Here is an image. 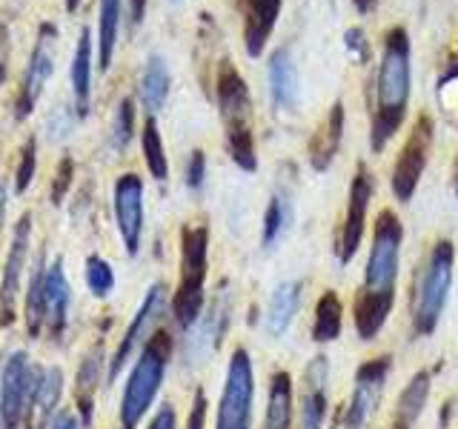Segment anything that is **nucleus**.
Segmentation results:
<instances>
[{
    "instance_id": "5",
    "label": "nucleus",
    "mask_w": 458,
    "mask_h": 429,
    "mask_svg": "<svg viewBox=\"0 0 458 429\" xmlns=\"http://www.w3.org/2000/svg\"><path fill=\"white\" fill-rule=\"evenodd\" d=\"M209 266V229L183 226L181 232V281L172 300V312L181 329H192L204 309V286Z\"/></svg>"
},
{
    "instance_id": "42",
    "label": "nucleus",
    "mask_w": 458,
    "mask_h": 429,
    "mask_svg": "<svg viewBox=\"0 0 458 429\" xmlns=\"http://www.w3.org/2000/svg\"><path fill=\"white\" fill-rule=\"evenodd\" d=\"M347 49L358 57V61H367V40L361 29H350L347 32Z\"/></svg>"
},
{
    "instance_id": "47",
    "label": "nucleus",
    "mask_w": 458,
    "mask_h": 429,
    "mask_svg": "<svg viewBox=\"0 0 458 429\" xmlns=\"http://www.w3.org/2000/svg\"><path fill=\"white\" fill-rule=\"evenodd\" d=\"M81 6V0H66V12H75Z\"/></svg>"
},
{
    "instance_id": "16",
    "label": "nucleus",
    "mask_w": 458,
    "mask_h": 429,
    "mask_svg": "<svg viewBox=\"0 0 458 429\" xmlns=\"http://www.w3.org/2000/svg\"><path fill=\"white\" fill-rule=\"evenodd\" d=\"M69 83H72V97H75V109L83 118L92 104V32L89 29H81V35H78L75 55H72V66H69Z\"/></svg>"
},
{
    "instance_id": "4",
    "label": "nucleus",
    "mask_w": 458,
    "mask_h": 429,
    "mask_svg": "<svg viewBox=\"0 0 458 429\" xmlns=\"http://www.w3.org/2000/svg\"><path fill=\"white\" fill-rule=\"evenodd\" d=\"M169 352H172V341L166 332H155L143 343V349L132 366V375L126 381L123 398H121V429H138L143 415L149 412L166 375Z\"/></svg>"
},
{
    "instance_id": "27",
    "label": "nucleus",
    "mask_w": 458,
    "mask_h": 429,
    "mask_svg": "<svg viewBox=\"0 0 458 429\" xmlns=\"http://www.w3.org/2000/svg\"><path fill=\"white\" fill-rule=\"evenodd\" d=\"M344 326V307L335 292H324L315 307V321H312V338L318 343H329L341 335Z\"/></svg>"
},
{
    "instance_id": "11",
    "label": "nucleus",
    "mask_w": 458,
    "mask_h": 429,
    "mask_svg": "<svg viewBox=\"0 0 458 429\" xmlns=\"http://www.w3.org/2000/svg\"><path fill=\"white\" fill-rule=\"evenodd\" d=\"M166 309V286L164 283H155L152 290L147 292V298H143V304L140 309L135 312V318L132 324L126 326V332H123V341H121V347L118 352H114L112 358V364H109V378L114 381L121 375V369L126 366V361L138 352V347H143L149 338V329L161 321V315Z\"/></svg>"
},
{
    "instance_id": "33",
    "label": "nucleus",
    "mask_w": 458,
    "mask_h": 429,
    "mask_svg": "<svg viewBox=\"0 0 458 429\" xmlns=\"http://www.w3.org/2000/svg\"><path fill=\"white\" fill-rule=\"evenodd\" d=\"M226 138H229V152H233V161L252 172L258 166L255 161V147H252V132L250 123H238V126H226Z\"/></svg>"
},
{
    "instance_id": "49",
    "label": "nucleus",
    "mask_w": 458,
    "mask_h": 429,
    "mask_svg": "<svg viewBox=\"0 0 458 429\" xmlns=\"http://www.w3.org/2000/svg\"><path fill=\"white\" fill-rule=\"evenodd\" d=\"M367 4H369V0H358V6H361V9H367Z\"/></svg>"
},
{
    "instance_id": "48",
    "label": "nucleus",
    "mask_w": 458,
    "mask_h": 429,
    "mask_svg": "<svg viewBox=\"0 0 458 429\" xmlns=\"http://www.w3.org/2000/svg\"><path fill=\"white\" fill-rule=\"evenodd\" d=\"M0 214H4V181H0Z\"/></svg>"
},
{
    "instance_id": "2",
    "label": "nucleus",
    "mask_w": 458,
    "mask_h": 429,
    "mask_svg": "<svg viewBox=\"0 0 458 429\" xmlns=\"http://www.w3.org/2000/svg\"><path fill=\"white\" fill-rule=\"evenodd\" d=\"M378 104L372 118V152H381L386 140L395 135L407 114L410 100V40L404 29H393L386 35L381 66H378Z\"/></svg>"
},
{
    "instance_id": "35",
    "label": "nucleus",
    "mask_w": 458,
    "mask_h": 429,
    "mask_svg": "<svg viewBox=\"0 0 458 429\" xmlns=\"http://www.w3.org/2000/svg\"><path fill=\"white\" fill-rule=\"evenodd\" d=\"M86 286H89L92 295H98V298H106L112 292L114 272L104 257H98V255L86 257Z\"/></svg>"
},
{
    "instance_id": "18",
    "label": "nucleus",
    "mask_w": 458,
    "mask_h": 429,
    "mask_svg": "<svg viewBox=\"0 0 458 429\" xmlns=\"http://www.w3.org/2000/svg\"><path fill=\"white\" fill-rule=\"evenodd\" d=\"M43 300H47V326L55 335H61L66 326V318H69V300H72V290H69V281L64 275L61 261H52V266L47 269Z\"/></svg>"
},
{
    "instance_id": "36",
    "label": "nucleus",
    "mask_w": 458,
    "mask_h": 429,
    "mask_svg": "<svg viewBox=\"0 0 458 429\" xmlns=\"http://www.w3.org/2000/svg\"><path fill=\"white\" fill-rule=\"evenodd\" d=\"M35 166H38V140L29 138L21 149V157H18V169H14V192L23 195L29 186H32V178H35Z\"/></svg>"
},
{
    "instance_id": "37",
    "label": "nucleus",
    "mask_w": 458,
    "mask_h": 429,
    "mask_svg": "<svg viewBox=\"0 0 458 429\" xmlns=\"http://www.w3.org/2000/svg\"><path fill=\"white\" fill-rule=\"evenodd\" d=\"M438 104L441 112L447 114V121L458 126V72L438 83Z\"/></svg>"
},
{
    "instance_id": "20",
    "label": "nucleus",
    "mask_w": 458,
    "mask_h": 429,
    "mask_svg": "<svg viewBox=\"0 0 458 429\" xmlns=\"http://www.w3.org/2000/svg\"><path fill=\"white\" fill-rule=\"evenodd\" d=\"M281 12V0H250L247 4V26H243V40H247L250 57H258L267 46V38L276 26Z\"/></svg>"
},
{
    "instance_id": "32",
    "label": "nucleus",
    "mask_w": 458,
    "mask_h": 429,
    "mask_svg": "<svg viewBox=\"0 0 458 429\" xmlns=\"http://www.w3.org/2000/svg\"><path fill=\"white\" fill-rule=\"evenodd\" d=\"M43 281H47V269L43 264L35 266L32 281H29V292H26V324H29V335L38 338L40 326L47 324V300H43Z\"/></svg>"
},
{
    "instance_id": "6",
    "label": "nucleus",
    "mask_w": 458,
    "mask_h": 429,
    "mask_svg": "<svg viewBox=\"0 0 458 429\" xmlns=\"http://www.w3.org/2000/svg\"><path fill=\"white\" fill-rule=\"evenodd\" d=\"M252 398H255V378H252V361L247 349H235L229 358L221 407H218V424L215 429H250L252 426Z\"/></svg>"
},
{
    "instance_id": "10",
    "label": "nucleus",
    "mask_w": 458,
    "mask_h": 429,
    "mask_svg": "<svg viewBox=\"0 0 458 429\" xmlns=\"http://www.w3.org/2000/svg\"><path fill=\"white\" fill-rule=\"evenodd\" d=\"M429 143H433V123L421 118L410 132L404 149H401L395 169H393V192L401 204H407L412 198L415 186L421 181V172L427 166V155H429Z\"/></svg>"
},
{
    "instance_id": "29",
    "label": "nucleus",
    "mask_w": 458,
    "mask_h": 429,
    "mask_svg": "<svg viewBox=\"0 0 458 429\" xmlns=\"http://www.w3.org/2000/svg\"><path fill=\"white\" fill-rule=\"evenodd\" d=\"M140 147H143V161H147L149 172L155 181H166L169 178V164H166V149H164V140L161 132H157V123L149 114L147 123H143V132H140Z\"/></svg>"
},
{
    "instance_id": "34",
    "label": "nucleus",
    "mask_w": 458,
    "mask_h": 429,
    "mask_svg": "<svg viewBox=\"0 0 458 429\" xmlns=\"http://www.w3.org/2000/svg\"><path fill=\"white\" fill-rule=\"evenodd\" d=\"M135 135V104L129 97H123L118 109H114V121H112V147L123 152L129 147V140Z\"/></svg>"
},
{
    "instance_id": "14",
    "label": "nucleus",
    "mask_w": 458,
    "mask_h": 429,
    "mask_svg": "<svg viewBox=\"0 0 458 429\" xmlns=\"http://www.w3.org/2000/svg\"><path fill=\"white\" fill-rule=\"evenodd\" d=\"M29 238H32V214H23L14 226L12 235V247L6 255V266H4V286H0V324H12L14 321V304H18L21 286H23V266H26V252H29Z\"/></svg>"
},
{
    "instance_id": "19",
    "label": "nucleus",
    "mask_w": 458,
    "mask_h": 429,
    "mask_svg": "<svg viewBox=\"0 0 458 429\" xmlns=\"http://www.w3.org/2000/svg\"><path fill=\"white\" fill-rule=\"evenodd\" d=\"M269 92L278 109L298 106V69L293 63L290 49H278L269 61Z\"/></svg>"
},
{
    "instance_id": "15",
    "label": "nucleus",
    "mask_w": 458,
    "mask_h": 429,
    "mask_svg": "<svg viewBox=\"0 0 458 429\" xmlns=\"http://www.w3.org/2000/svg\"><path fill=\"white\" fill-rule=\"evenodd\" d=\"M327 386H329V358L315 355L304 369V390H301V429H324Z\"/></svg>"
},
{
    "instance_id": "12",
    "label": "nucleus",
    "mask_w": 458,
    "mask_h": 429,
    "mask_svg": "<svg viewBox=\"0 0 458 429\" xmlns=\"http://www.w3.org/2000/svg\"><path fill=\"white\" fill-rule=\"evenodd\" d=\"M112 200H114V221H118L123 247L129 255H138L140 235H143V181L132 175V172H126L114 183Z\"/></svg>"
},
{
    "instance_id": "13",
    "label": "nucleus",
    "mask_w": 458,
    "mask_h": 429,
    "mask_svg": "<svg viewBox=\"0 0 458 429\" xmlns=\"http://www.w3.org/2000/svg\"><path fill=\"white\" fill-rule=\"evenodd\" d=\"M372 192H376V183H372L369 172L364 166H358L352 186H350V204H347V218H344L341 226V240H338V257L341 264H350L358 247H361L364 238V223H367V209Z\"/></svg>"
},
{
    "instance_id": "26",
    "label": "nucleus",
    "mask_w": 458,
    "mask_h": 429,
    "mask_svg": "<svg viewBox=\"0 0 458 429\" xmlns=\"http://www.w3.org/2000/svg\"><path fill=\"white\" fill-rule=\"evenodd\" d=\"M293 426V378L290 372H276L269 386L264 429H290Z\"/></svg>"
},
{
    "instance_id": "45",
    "label": "nucleus",
    "mask_w": 458,
    "mask_h": 429,
    "mask_svg": "<svg viewBox=\"0 0 458 429\" xmlns=\"http://www.w3.org/2000/svg\"><path fill=\"white\" fill-rule=\"evenodd\" d=\"M49 429H78V421H75V415H69V412H61L55 418V424Z\"/></svg>"
},
{
    "instance_id": "40",
    "label": "nucleus",
    "mask_w": 458,
    "mask_h": 429,
    "mask_svg": "<svg viewBox=\"0 0 458 429\" xmlns=\"http://www.w3.org/2000/svg\"><path fill=\"white\" fill-rule=\"evenodd\" d=\"M9 55H12V35H9V26L0 23V86L9 78Z\"/></svg>"
},
{
    "instance_id": "17",
    "label": "nucleus",
    "mask_w": 458,
    "mask_h": 429,
    "mask_svg": "<svg viewBox=\"0 0 458 429\" xmlns=\"http://www.w3.org/2000/svg\"><path fill=\"white\" fill-rule=\"evenodd\" d=\"M218 106L226 126H238V123H247L250 118V92H247V83L238 75L235 66L224 63L218 72Z\"/></svg>"
},
{
    "instance_id": "7",
    "label": "nucleus",
    "mask_w": 458,
    "mask_h": 429,
    "mask_svg": "<svg viewBox=\"0 0 458 429\" xmlns=\"http://www.w3.org/2000/svg\"><path fill=\"white\" fill-rule=\"evenodd\" d=\"M55 52H57V29L55 23H40L35 35V46L29 52V63L21 78L18 100H14V118L18 121L29 118L32 109L38 106V100L55 72Z\"/></svg>"
},
{
    "instance_id": "44",
    "label": "nucleus",
    "mask_w": 458,
    "mask_h": 429,
    "mask_svg": "<svg viewBox=\"0 0 458 429\" xmlns=\"http://www.w3.org/2000/svg\"><path fill=\"white\" fill-rule=\"evenodd\" d=\"M143 12H147V0H129V21H132V26L143 21Z\"/></svg>"
},
{
    "instance_id": "46",
    "label": "nucleus",
    "mask_w": 458,
    "mask_h": 429,
    "mask_svg": "<svg viewBox=\"0 0 458 429\" xmlns=\"http://www.w3.org/2000/svg\"><path fill=\"white\" fill-rule=\"evenodd\" d=\"M4 369H6V361H4V355H0V392H4Z\"/></svg>"
},
{
    "instance_id": "21",
    "label": "nucleus",
    "mask_w": 458,
    "mask_h": 429,
    "mask_svg": "<svg viewBox=\"0 0 458 429\" xmlns=\"http://www.w3.org/2000/svg\"><path fill=\"white\" fill-rule=\"evenodd\" d=\"M98 66L100 72H106L112 66L114 46H118L123 0H98Z\"/></svg>"
},
{
    "instance_id": "3",
    "label": "nucleus",
    "mask_w": 458,
    "mask_h": 429,
    "mask_svg": "<svg viewBox=\"0 0 458 429\" xmlns=\"http://www.w3.org/2000/svg\"><path fill=\"white\" fill-rule=\"evenodd\" d=\"M453 264L455 249L450 240H438L429 252L424 269L415 275L412 292V332L415 335H433L441 321V312L447 307V295L453 286Z\"/></svg>"
},
{
    "instance_id": "25",
    "label": "nucleus",
    "mask_w": 458,
    "mask_h": 429,
    "mask_svg": "<svg viewBox=\"0 0 458 429\" xmlns=\"http://www.w3.org/2000/svg\"><path fill=\"white\" fill-rule=\"evenodd\" d=\"M169 95V66L161 55H149L140 75V104L149 114L161 112Z\"/></svg>"
},
{
    "instance_id": "1",
    "label": "nucleus",
    "mask_w": 458,
    "mask_h": 429,
    "mask_svg": "<svg viewBox=\"0 0 458 429\" xmlns=\"http://www.w3.org/2000/svg\"><path fill=\"white\" fill-rule=\"evenodd\" d=\"M401 229L398 214L384 209L372 229V249L367 257L364 283L355 298V329L361 341H372L386 324L395 304V281L401 264Z\"/></svg>"
},
{
    "instance_id": "24",
    "label": "nucleus",
    "mask_w": 458,
    "mask_h": 429,
    "mask_svg": "<svg viewBox=\"0 0 458 429\" xmlns=\"http://www.w3.org/2000/svg\"><path fill=\"white\" fill-rule=\"evenodd\" d=\"M427 398H429V372L421 369V372H415V375L410 378V383L401 390L393 429H412L415 421L421 418L424 407H427Z\"/></svg>"
},
{
    "instance_id": "23",
    "label": "nucleus",
    "mask_w": 458,
    "mask_h": 429,
    "mask_svg": "<svg viewBox=\"0 0 458 429\" xmlns=\"http://www.w3.org/2000/svg\"><path fill=\"white\" fill-rule=\"evenodd\" d=\"M341 135H344V106L335 104L333 109H329L327 121L321 123V129L315 132V138L310 143V161L318 172H324L329 164H333V157L338 152V143H341Z\"/></svg>"
},
{
    "instance_id": "9",
    "label": "nucleus",
    "mask_w": 458,
    "mask_h": 429,
    "mask_svg": "<svg viewBox=\"0 0 458 429\" xmlns=\"http://www.w3.org/2000/svg\"><path fill=\"white\" fill-rule=\"evenodd\" d=\"M386 375H390V358L386 355L376 358V361H367L361 369H358L344 429H369L372 415H376V409L381 404Z\"/></svg>"
},
{
    "instance_id": "28",
    "label": "nucleus",
    "mask_w": 458,
    "mask_h": 429,
    "mask_svg": "<svg viewBox=\"0 0 458 429\" xmlns=\"http://www.w3.org/2000/svg\"><path fill=\"white\" fill-rule=\"evenodd\" d=\"M100 366H104V352L100 347L86 355V361L81 364V372H78V390H75V398H78V407L83 412V424L92 421V404H95V390H98V381H100Z\"/></svg>"
},
{
    "instance_id": "43",
    "label": "nucleus",
    "mask_w": 458,
    "mask_h": 429,
    "mask_svg": "<svg viewBox=\"0 0 458 429\" xmlns=\"http://www.w3.org/2000/svg\"><path fill=\"white\" fill-rule=\"evenodd\" d=\"M149 429H175V409H172L169 404H164L161 409H157L155 418H152Z\"/></svg>"
},
{
    "instance_id": "39",
    "label": "nucleus",
    "mask_w": 458,
    "mask_h": 429,
    "mask_svg": "<svg viewBox=\"0 0 458 429\" xmlns=\"http://www.w3.org/2000/svg\"><path fill=\"white\" fill-rule=\"evenodd\" d=\"M204 178H207V155L195 149L190 155V164H186V186H190V189H200Z\"/></svg>"
},
{
    "instance_id": "41",
    "label": "nucleus",
    "mask_w": 458,
    "mask_h": 429,
    "mask_svg": "<svg viewBox=\"0 0 458 429\" xmlns=\"http://www.w3.org/2000/svg\"><path fill=\"white\" fill-rule=\"evenodd\" d=\"M204 424H207V395L198 390L192 412H190V421H186V429H204Z\"/></svg>"
},
{
    "instance_id": "8",
    "label": "nucleus",
    "mask_w": 458,
    "mask_h": 429,
    "mask_svg": "<svg viewBox=\"0 0 458 429\" xmlns=\"http://www.w3.org/2000/svg\"><path fill=\"white\" fill-rule=\"evenodd\" d=\"M38 375L29 366L26 352H12L4 369V392H0V424L4 429H18L26 409L32 407Z\"/></svg>"
},
{
    "instance_id": "50",
    "label": "nucleus",
    "mask_w": 458,
    "mask_h": 429,
    "mask_svg": "<svg viewBox=\"0 0 458 429\" xmlns=\"http://www.w3.org/2000/svg\"><path fill=\"white\" fill-rule=\"evenodd\" d=\"M455 195H458V178H455Z\"/></svg>"
},
{
    "instance_id": "38",
    "label": "nucleus",
    "mask_w": 458,
    "mask_h": 429,
    "mask_svg": "<svg viewBox=\"0 0 458 429\" xmlns=\"http://www.w3.org/2000/svg\"><path fill=\"white\" fill-rule=\"evenodd\" d=\"M72 172H75L72 157H61V164H57V169H55V181H52V204H61L64 195L69 192Z\"/></svg>"
},
{
    "instance_id": "22",
    "label": "nucleus",
    "mask_w": 458,
    "mask_h": 429,
    "mask_svg": "<svg viewBox=\"0 0 458 429\" xmlns=\"http://www.w3.org/2000/svg\"><path fill=\"white\" fill-rule=\"evenodd\" d=\"M298 304H301V283L298 281H286L272 292L269 307H267V318H264L269 338H281L286 329H290L295 312H298Z\"/></svg>"
},
{
    "instance_id": "31",
    "label": "nucleus",
    "mask_w": 458,
    "mask_h": 429,
    "mask_svg": "<svg viewBox=\"0 0 458 429\" xmlns=\"http://www.w3.org/2000/svg\"><path fill=\"white\" fill-rule=\"evenodd\" d=\"M290 223H293V204H290V198L281 192V195L272 198L269 206H267V218H264V247L267 249L276 247V243L286 235Z\"/></svg>"
},
{
    "instance_id": "30",
    "label": "nucleus",
    "mask_w": 458,
    "mask_h": 429,
    "mask_svg": "<svg viewBox=\"0 0 458 429\" xmlns=\"http://www.w3.org/2000/svg\"><path fill=\"white\" fill-rule=\"evenodd\" d=\"M61 392H64V375L61 369H40V375L35 381V398H32V409L40 415V418H49L52 409L57 407V400H61Z\"/></svg>"
}]
</instances>
